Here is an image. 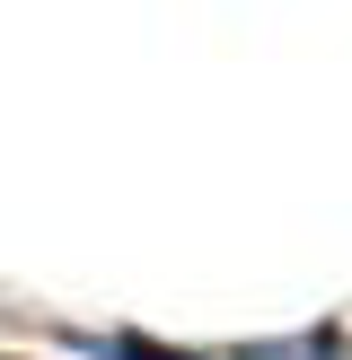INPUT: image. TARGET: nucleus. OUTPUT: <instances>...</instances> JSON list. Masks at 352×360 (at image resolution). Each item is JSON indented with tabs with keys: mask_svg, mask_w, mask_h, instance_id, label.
Returning a JSON list of instances; mask_svg holds the SVG:
<instances>
[{
	"mask_svg": "<svg viewBox=\"0 0 352 360\" xmlns=\"http://www.w3.org/2000/svg\"><path fill=\"white\" fill-rule=\"evenodd\" d=\"M256 360H344V343L334 334H299V343H264Z\"/></svg>",
	"mask_w": 352,
	"mask_h": 360,
	"instance_id": "f257e3e1",
	"label": "nucleus"
}]
</instances>
